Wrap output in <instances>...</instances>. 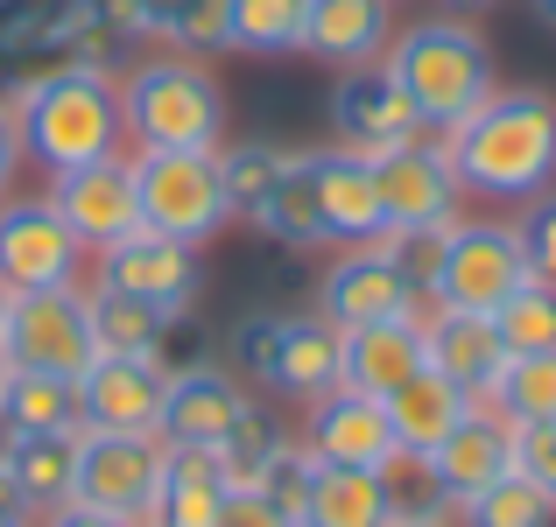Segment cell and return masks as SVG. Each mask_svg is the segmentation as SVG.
<instances>
[{"label":"cell","instance_id":"obj_45","mask_svg":"<svg viewBox=\"0 0 556 527\" xmlns=\"http://www.w3.org/2000/svg\"><path fill=\"white\" fill-rule=\"evenodd\" d=\"M0 520L36 527V514H28V500H22V486H14V472H8V458H0Z\"/></svg>","mask_w":556,"mask_h":527},{"label":"cell","instance_id":"obj_20","mask_svg":"<svg viewBox=\"0 0 556 527\" xmlns=\"http://www.w3.org/2000/svg\"><path fill=\"white\" fill-rule=\"evenodd\" d=\"M317 204H325V240L331 246H374L388 232V211H380V183L367 155L345 149H317Z\"/></svg>","mask_w":556,"mask_h":527},{"label":"cell","instance_id":"obj_16","mask_svg":"<svg viewBox=\"0 0 556 527\" xmlns=\"http://www.w3.org/2000/svg\"><path fill=\"white\" fill-rule=\"evenodd\" d=\"M85 246L71 240V226L50 211V197H8L0 204V282L14 296L28 288H71L85 274Z\"/></svg>","mask_w":556,"mask_h":527},{"label":"cell","instance_id":"obj_40","mask_svg":"<svg viewBox=\"0 0 556 527\" xmlns=\"http://www.w3.org/2000/svg\"><path fill=\"white\" fill-rule=\"evenodd\" d=\"M515 472L535 478V486L549 492V506H556V422L549 429H515Z\"/></svg>","mask_w":556,"mask_h":527},{"label":"cell","instance_id":"obj_17","mask_svg":"<svg viewBox=\"0 0 556 527\" xmlns=\"http://www.w3.org/2000/svg\"><path fill=\"white\" fill-rule=\"evenodd\" d=\"M303 450H311L317 464L380 472V478H394V464H408V458H402V444H394V429H388V408H380L374 394H353V387H331L325 401H311V422H303Z\"/></svg>","mask_w":556,"mask_h":527},{"label":"cell","instance_id":"obj_25","mask_svg":"<svg viewBox=\"0 0 556 527\" xmlns=\"http://www.w3.org/2000/svg\"><path fill=\"white\" fill-rule=\"evenodd\" d=\"M261 387L282 394V401H303V408L325 401V394L339 387V331H331L325 317H296V310H289Z\"/></svg>","mask_w":556,"mask_h":527},{"label":"cell","instance_id":"obj_29","mask_svg":"<svg viewBox=\"0 0 556 527\" xmlns=\"http://www.w3.org/2000/svg\"><path fill=\"white\" fill-rule=\"evenodd\" d=\"M8 472H14V486H22L36 520L71 506V492H78V429L71 436H14Z\"/></svg>","mask_w":556,"mask_h":527},{"label":"cell","instance_id":"obj_27","mask_svg":"<svg viewBox=\"0 0 556 527\" xmlns=\"http://www.w3.org/2000/svg\"><path fill=\"white\" fill-rule=\"evenodd\" d=\"M226 500H232V478H226V464H218V450H177L169 444L155 527H218Z\"/></svg>","mask_w":556,"mask_h":527},{"label":"cell","instance_id":"obj_14","mask_svg":"<svg viewBox=\"0 0 556 527\" xmlns=\"http://www.w3.org/2000/svg\"><path fill=\"white\" fill-rule=\"evenodd\" d=\"M254 408H261L254 387H247L226 359H204V365H190V373L169 380L155 436H163V444H177V450H226Z\"/></svg>","mask_w":556,"mask_h":527},{"label":"cell","instance_id":"obj_21","mask_svg":"<svg viewBox=\"0 0 556 527\" xmlns=\"http://www.w3.org/2000/svg\"><path fill=\"white\" fill-rule=\"evenodd\" d=\"M247 226L261 232V240L289 246V254H325V204H317V155L311 149H289L282 176L268 183V197L254 204V218Z\"/></svg>","mask_w":556,"mask_h":527},{"label":"cell","instance_id":"obj_28","mask_svg":"<svg viewBox=\"0 0 556 527\" xmlns=\"http://www.w3.org/2000/svg\"><path fill=\"white\" fill-rule=\"evenodd\" d=\"M0 415H8L14 436H71V429H85L78 380H64V373H8L0 380Z\"/></svg>","mask_w":556,"mask_h":527},{"label":"cell","instance_id":"obj_2","mask_svg":"<svg viewBox=\"0 0 556 527\" xmlns=\"http://www.w3.org/2000/svg\"><path fill=\"white\" fill-rule=\"evenodd\" d=\"M14 127H22V155L42 176L99 163V155L127 149L121 127V70L113 64H85V56H64V64L36 70L8 92Z\"/></svg>","mask_w":556,"mask_h":527},{"label":"cell","instance_id":"obj_6","mask_svg":"<svg viewBox=\"0 0 556 527\" xmlns=\"http://www.w3.org/2000/svg\"><path fill=\"white\" fill-rule=\"evenodd\" d=\"M135 190H141V226L198 246V254L232 226L218 155H135Z\"/></svg>","mask_w":556,"mask_h":527},{"label":"cell","instance_id":"obj_15","mask_svg":"<svg viewBox=\"0 0 556 527\" xmlns=\"http://www.w3.org/2000/svg\"><path fill=\"white\" fill-rule=\"evenodd\" d=\"M416 472H422V486H430V500L458 514L465 500H479L486 486H501V478L515 472V422L479 401L430 458H416Z\"/></svg>","mask_w":556,"mask_h":527},{"label":"cell","instance_id":"obj_39","mask_svg":"<svg viewBox=\"0 0 556 527\" xmlns=\"http://www.w3.org/2000/svg\"><path fill=\"white\" fill-rule=\"evenodd\" d=\"M515 232H521V254H529V282L556 288V190H543V197L521 204Z\"/></svg>","mask_w":556,"mask_h":527},{"label":"cell","instance_id":"obj_42","mask_svg":"<svg viewBox=\"0 0 556 527\" xmlns=\"http://www.w3.org/2000/svg\"><path fill=\"white\" fill-rule=\"evenodd\" d=\"M28 155H22V127H14V106L0 99V204L14 197V183H22Z\"/></svg>","mask_w":556,"mask_h":527},{"label":"cell","instance_id":"obj_7","mask_svg":"<svg viewBox=\"0 0 556 527\" xmlns=\"http://www.w3.org/2000/svg\"><path fill=\"white\" fill-rule=\"evenodd\" d=\"M317 317L331 331H367V324H430L437 303L416 288L380 246H339L331 268L317 274Z\"/></svg>","mask_w":556,"mask_h":527},{"label":"cell","instance_id":"obj_9","mask_svg":"<svg viewBox=\"0 0 556 527\" xmlns=\"http://www.w3.org/2000/svg\"><path fill=\"white\" fill-rule=\"evenodd\" d=\"M163 472H169V444H163V436L78 429V492H71V500L99 506V514H121V520L155 527Z\"/></svg>","mask_w":556,"mask_h":527},{"label":"cell","instance_id":"obj_35","mask_svg":"<svg viewBox=\"0 0 556 527\" xmlns=\"http://www.w3.org/2000/svg\"><path fill=\"white\" fill-rule=\"evenodd\" d=\"M311 478H317V458L303 450V436H282V444L268 450V464L254 472V486L247 492H261V500L275 506V514H289L303 527V500H311Z\"/></svg>","mask_w":556,"mask_h":527},{"label":"cell","instance_id":"obj_37","mask_svg":"<svg viewBox=\"0 0 556 527\" xmlns=\"http://www.w3.org/2000/svg\"><path fill=\"white\" fill-rule=\"evenodd\" d=\"M493 331H501L507 359H521V351H556V288L529 282L515 303L493 310Z\"/></svg>","mask_w":556,"mask_h":527},{"label":"cell","instance_id":"obj_49","mask_svg":"<svg viewBox=\"0 0 556 527\" xmlns=\"http://www.w3.org/2000/svg\"><path fill=\"white\" fill-rule=\"evenodd\" d=\"M8 303H14V288H8V282H0V317H8Z\"/></svg>","mask_w":556,"mask_h":527},{"label":"cell","instance_id":"obj_30","mask_svg":"<svg viewBox=\"0 0 556 527\" xmlns=\"http://www.w3.org/2000/svg\"><path fill=\"white\" fill-rule=\"evenodd\" d=\"M85 303H92V345H99V359H155L169 338V324L177 317H163V310H149V303H135V296H121V288H85Z\"/></svg>","mask_w":556,"mask_h":527},{"label":"cell","instance_id":"obj_31","mask_svg":"<svg viewBox=\"0 0 556 527\" xmlns=\"http://www.w3.org/2000/svg\"><path fill=\"white\" fill-rule=\"evenodd\" d=\"M303 8H311V0H232L226 50H240V56H296L303 50Z\"/></svg>","mask_w":556,"mask_h":527},{"label":"cell","instance_id":"obj_48","mask_svg":"<svg viewBox=\"0 0 556 527\" xmlns=\"http://www.w3.org/2000/svg\"><path fill=\"white\" fill-rule=\"evenodd\" d=\"M8 450H14V429H8V415H0V458H8Z\"/></svg>","mask_w":556,"mask_h":527},{"label":"cell","instance_id":"obj_19","mask_svg":"<svg viewBox=\"0 0 556 527\" xmlns=\"http://www.w3.org/2000/svg\"><path fill=\"white\" fill-rule=\"evenodd\" d=\"M422 351H430V365L451 387H465L472 401H493V387H501V373H507V345H501V331H493V317L437 310L430 324H422Z\"/></svg>","mask_w":556,"mask_h":527},{"label":"cell","instance_id":"obj_22","mask_svg":"<svg viewBox=\"0 0 556 527\" xmlns=\"http://www.w3.org/2000/svg\"><path fill=\"white\" fill-rule=\"evenodd\" d=\"M430 365L422 351V324H367V331H339V387L388 401L402 380H416Z\"/></svg>","mask_w":556,"mask_h":527},{"label":"cell","instance_id":"obj_10","mask_svg":"<svg viewBox=\"0 0 556 527\" xmlns=\"http://www.w3.org/2000/svg\"><path fill=\"white\" fill-rule=\"evenodd\" d=\"M42 197H50V211L71 226V240L85 246V254H106V246H121L127 232H141V190H135V155H99V163H78V169H56L50 183H42Z\"/></svg>","mask_w":556,"mask_h":527},{"label":"cell","instance_id":"obj_47","mask_svg":"<svg viewBox=\"0 0 556 527\" xmlns=\"http://www.w3.org/2000/svg\"><path fill=\"white\" fill-rule=\"evenodd\" d=\"M451 14H479V8H501V0H444Z\"/></svg>","mask_w":556,"mask_h":527},{"label":"cell","instance_id":"obj_43","mask_svg":"<svg viewBox=\"0 0 556 527\" xmlns=\"http://www.w3.org/2000/svg\"><path fill=\"white\" fill-rule=\"evenodd\" d=\"M36 527H141V520H121V514H99V506L71 500V506H56V514H42Z\"/></svg>","mask_w":556,"mask_h":527},{"label":"cell","instance_id":"obj_38","mask_svg":"<svg viewBox=\"0 0 556 527\" xmlns=\"http://www.w3.org/2000/svg\"><path fill=\"white\" fill-rule=\"evenodd\" d=\"M282 317L289 310H247L240 324H232V345H226V365L247 380V387H261L268 380V359H275V338H282Z\"/></svg>","mask_w":556,"mask_h":527},{"label":"cell","instance_id":"obj_50","mask_svg":"<svg viewBox=\"0 0 556 527\" xmlns=\"http://www.w3.org/2000/svg\"><path fill=\"white\" fill-rule=\"evenodd\" d=\"M8 373H14V365H8V351H0V380H8Z\"/></svg>","mask_w":556,"mask_h":527},{"label":"cell","instance_id":"obj_36","mask_svg":"<svg viewBox=\"0 0 556 527\" xmlns=\"http://www.w3.org/2000/svg\"><path fill=\"white\" fill-rule=\"evenodd\" d=\"M289 149L275 141H240V149H218V176H226V197H232V218H254V204L268 197V183L282 176Z\"/></svg>","mask_w":556,"mask_h":527},{"label":"cell","instance_id":"obj_46","mask_svg":"<svg viewBox=\"0 0 556 527\" xmlns=\"http://www.w3.org/2000/svg\"><path fill=\"white\" fill-rule=\"evenodd\" d=\"M529 14H535L543 28H556V0H529Z\"/></svg>","mask_w":556,"mask_h":527},{"label":"cell","instance_id":"obj_24","mask_svg":"<svg viewBox=\"0 0 556 527\" xmlns=\"http://www.w3.org/2000/svg\"><path fill=\"white\" fill-rule=\"evenodd\" d=\"M380 408H388V429H394V444H402V458L416 464V458H430V450L444 444V436L458 429V422L472 415L479 401H472L465 387H451L437 365H422V373L402 380V387H394Z\"/></svg>","mask_w":556,"mask_h":527},{"label":"cell","instance_id":"obj_3","mask_svg":"<svg viewBox=\"0 0 556 527\" xmlns=\"http://www.w3.org/2000/svg\"><path fill=\"white\" fill-rule=\"evenodd\" d=\"M121 127L135 155H218L226 149V85L190 50L135 56L121 70Z\"/></svg>","mask_w":556,"mask_h":527},{"label":"cell","instance_id":"obj_1","mask_svg":"<svg viewBox=\"0 0 556 527\" xmlns=\"http://www.w3.org/2000/svg\"><path fill=\"white\" fill-rule=\"evenodd\" d=\"M451 155L465 197L479 204H529L556 190V99L549 92H493L451 134H437Z\"/></svg>","mask_w":556,"mask_h":527},{"label":"cell","instance_id":"obj_18","mask_svg":"<svg viewBox=\"0 0 556 527\" xmlns=\"http://www.w3.org/2000/svg\"><path fill=\"white\" fill-rule=\"evenodd\" d=\"M163 394H169V373L155 359H92L78 373L85 429L155 436V422H163Z\"/></svg>","mask_w":556,"mask_h":527},{"label":"cell","instance_id":"obj_51","mask_svg":"<svg viewBox=\"0 0 556 527\" xmlns=\"http://www.w3.org/2000/svg\"><path fill=\"white\" fill-rule=\"evenodd\" d=\"M0 527H14V520H0Z\"/></svg>","mask_w":556,"mask_h":527},{"label":"cell","instance_id":"obj_34","mask_svg":"<svg viewBox=\"0 0 556 527\" xmlns=\"http://www.w3.org/2000/svg\"><path fill=\"white\" fill-rule=\"evenodd\" d=\"M549 520H556L549 492L535 486V478H521V472H507L501 486H486L479 500L458 506V527H549Z\"/></svg>","mask_w":556,"mask_h":527},{"label":"cell","instance_id":"obj_33","mask_svg":"<svg viewBox=\"0 0 556 527\" xmlns=\"http://www.w3.org/2000/svg\"><path fill=\"white\" fill-rule=\"evenodd\" d=\"M226 22H232V0H141V28L190 56L226 50Z\"/></svg>","mask_w":556,"mask_h":527},{"label":"cell","instance_id":"obj_11","mask_svg":"<svg viewBox=\"0 0 556 527\" xmlns=\"http://www.w3.org/2000/svg\"><path fill=\"white\" fill-rule=\"evenodd\" d=\"M331 141H339L345 155H388L402 149V141L430 134V127L416 120V106H408V92L394 85L388 56H374V64H345L339 78H331Z\"/></svg>","mask_w":556,"mask_h":527},{"label":"cell","instance_id":"obj_4","mask_svg":"<svg viewBox=\"0 0 556 527\" xmlns=\"http://www.w3.org/2000/svg\"><path fill=\"white\" fill-rule=\"evenodd\" d=\"M388 70L430 134H451L472 106H486L501 92L493 85V42L472 28V14H422V22L394 28Z\"/></svg>","mask_w":556,"mask_h":527},{"label":"cell","instance_id":"obj_12","mask_svg":"<svg viewBox=\"0 0 556 527\" xmlns=\"http://www.w3.org/2000/svg\"><path fill=\"white\" fill-rule=\"evenodd\" d=\"M374 183H380V211L388 226H416V232H451L465 218V190L451 176V155L437 134H416L402 149L374 155Z\"/></svg>","mask_w":556,"mask_h":527},{"label":"cell","instance_id":"obj_5","mask_svg":"<svg viewBox=\"0 0 556 527\" xmlns=\"http://www.w3.org/2000/svg\"><path fill=\"white\" fill-rule=\"evenodd\" d=\"M529 288V254H521L515 218H458L437 246L430 303L465 317H493L501 303H515Z\"/></svg>","mask_w":556,"mask_h":527},{"label":"cell","instance_id":"obj_8","mask_svg":"<svg viewBox=\"0 0 556 527\" xmlns=\"http://www.w3.org/2000/svg\"><path fill=\"white\" fill-rule=\"evenodd\" d=\"M0 351H8L14 373H64V380H78L85 365L99 359L85 282H71V288H28V296H14L8 317H0Z\"/></svg>","mask_w":556,"mask_h":527},{"label":"cell","instance_id":"obj_26","mask_svg":"<svg viewBox=\"0 0 556 527\" xmlns=\"http://www.w3.org/2000/svg\"><path fill=\"white\" fill-rule=\"evenodd\" d=\"M394 478L380 472H345V464H317L311 500H303V527H388L394 514Z\"/></svg>","mask_w":556,"mask_h":527},{"label":"cell","instance_id":"obj_13","mask_svg":"<svg viewBox=\"0 0 556 527\" xmlns=\"http://www.w3.org/2000/svg\"><path fill=\"white\" fill-rule=\"evenodd\" d=\"M99 288H121V296L149 303V310H163V317H190L198 296H204V260H198V246L163 240V232L141 226V232H127L121 246L99 254Z\"/></svg>","mask_w":556,"mask_h":527},{"label":"cell","instance_id":"obj_32","mask_svg":"<svg viewBox=\"0 0 556 527\" xmlns=\"http://www.w3.org/2000/svg\"><path fill=\"white\" fill-rule=\"evenodd\" d=\"M515 429H549L556 422V351H521V359H507L501 387H493V401Z\"/></svg>","mask_w":556,"mask_h":527},{"label":"cell","instance_id":"obj_44","mask_svg":"<svg viewBox=\"0 0 556 527\" xmlns=\"http://www.w3.org/2000/svg\"><path fill=\"white\" fill-rule=\"evenodd\" d=\"M388 527H458V514H451V506H437V500H416V506H394Z\"/></svg>","mask_w":556,"mask_h":527},{"label":"cell","instance_id":"obj_23","mask_svg":"<svg viewBox=\"0 0 556 527\" xmlns=\"http://www.w3.org/2000/svg\"><path fill=\"white\" fill-rule=\"evenodd\" d=\"M394 42V0H311L303 8V50L325 64H374Z\"/></svg>","mask_w":556,"mask_h":527},{"label":"cell","instance_id":"obj_41","mask_svg":"<svg viewBox=\"0 0 556 527\" xmlns=\"http://www.w3.org/2000/svg\"><path fill=\"white\" fill-rule=\"evenodd\" d=\"M218 527H296L289 514H275L261 492H247V486H232V500H226V514H218Z\"/></svg>","mask_w":556,"mask_h":527}]
</instances>
